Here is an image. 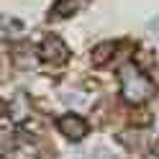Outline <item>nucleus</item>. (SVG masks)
<instances>
[{"label": "nucleus", "mask_w": 159, "mask_h": 159, "mask_svg": "<svg viewBox=\"0 0 159 159\" xmlns=\"http://www.w3.org/2000/svg\"><path fill=\"white\" fill-rule=\"evenodd\" d=\"M87 5V0H59V3L52 8V18H67L75 16L77 11H82Z\"/></svg>", "instance_id": "obj_4"}, {"label": "nucleus", "mask_w": 159, "mask_h": 159, "mask_svg": "<svg viewBox=\"0 0 159 159\" xmlns=\"http://www.w3.org/2000/svg\"><path fill=\"white\" fill-rule=\"evenodd\" d=\"M39 57L44 59V62H52V64H64L67 57H69V49L67 44L62 41L59 36H46L41 41V49H39Z\"/></svg>", "instance_id": "obj_2"}, {"label": "nucleus", "mask_w": 159, "mask_h": 159, "mask_svg": "<svg viewBox=\"0 0 159 159\" xmlns=\"http://www.w3.org/2000/svg\"><path fill=\"white\" fill-rule=\"evenodd\" d=\"M23 111H26V100H23V95H18V98H16V116L21 118Z\"/></svg>", "instance_id": "obj_7"}, {"label": "nucleus", "mask_w": 159, "mask_h": 159, "mask_svg": "<svg viewBox=\"0 0 159 159\" xmlns=\"http://www.w3.org/2000/svg\"><path fill=\"white\" fill-rule=\"evenodd\" d=\"M149 31H152V36L157 39V41H159V18H157V21H154L152 26H149Z\"/></svg>", "instance_id": "obj_8"}, {"label": "nucleus", "mask_w": 159, "mask_h": 159, "mask_svg": "<svg viewBox=\"0 0 159 159\" xmlns=\"http://www.w3.org/2000/svg\"><path fill=\"white\" fill-rule=\"evenodd\" d=\"M90 157H93V159H118L116 154H111V152H108V149H95Z\"/></svg>", "instance_id": "obj_6"}, {"label": "nucleus", "mask_w": 159, "mask_h": 159, "mask_svg": "<svg viewBox=\"0 0 159 159\" xmlns=\"http://www.w3.org/2000/svg\"><path fill=\"white\" fill-rule=\"evenodd\" d=\"M113 52H116V44H111V41L98 44V46L93 49V64H95V67H103L108 59L113 57Z\"/></svg>", "instance_id": "obj_5"}, {"label": "nucleus", "mask_w": 159, "mask_h": 159, "mask_svg": "<svg viewBox=\"0 0 159 159\" xmlns=\"http://www.w3.org/2000/svg\"><path fill=\"white\" fill-rule=\"evenodd\" d=\"M59 131H62L67 139H72V141H80V139H85L87 136V123H85V118H80V116H62L59 118Z\"/></svg>", "instance_id": "obj_3"}, {"label": "nucleus", "mask_w": 159, "mask_h": 159, "mask_svg": "<svg viewBox=\"0 0 159 159\" xmlns=\"http://www.w3.org/2000/svg\"><path fill=\"white\" fill-rule=\"evenodd\" d=\"M154 93H157V85L139 67L126 64L121 69V95H123L126 103L141 105V103L149 100V98H154Z\"/></svg>", "instance_id": "obj_1"}, {"label": "nucleus", "mask_w": 159, "mask_h": 159, "mask_svg": "<svg viewBox=\"0 0 159 159\" xmlns=\"http://www.w3.org/2000/svg\"><path fill=\"white\" fill-rule=\"evenodd\" d=\"M152 154H154V157H157V159H159V139H157V141H154V144H152Z\"/></svg>", "instance_id": "obj_9"}]
</instances>
